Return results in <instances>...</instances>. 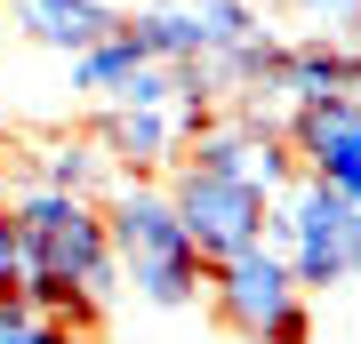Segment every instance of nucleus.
I'll return each instance as SVG.
<instances>
[{"mask_svg":"<svg viewBox=\"0 0 361 344\" xmlns=\"http://www.w3.org/2000/svg\"><path fill=\"white\" fill-rule=\"evenodd\" d=\"M121 168L104 160V144L89 136V128H73V136H32L25 153H16V184H49V192H97L113 184Z\"/></svg>","mask_w":361,"mask_h":344,"instance_id":"6e6552de","label":"nucleus"},{"mask_svg":"<svg viewBox=\"0 0 361 344\" xmlns=\"http://www.w3.org/2000/svg\"><path fill=\"white\" fill-rule=\"evenodd\" d=\"M257 8H281V16H297V25H313V32H337L353 16V0H257Z\"/></svg>","mask_w":361,"mask_h":344,"instance_id":"9d476101","label":"nucleus"},{"mask_svg":"<svg viewBox=\"0 0 361 344\" xmlns=\"http://www.w3.org/2000/svg\"><path fill=\"white\" fill-rule=\"evenodd\" d=\"M8 16H16L25 40H40V49H56V56H80V49H97L104 32H121L113 0H8Z\"/></svg>","mask_w":361,"mask_h":344,"instance_id":"1a4fd4ad","label":"nucleus"},{"mask_svg":"<svg viewBox=\"0 0 361 344\" xmlns=\"http://www.w3.org/2000/svg\"><path fill=\"white\" fill-rule=\"evenodd\" d=\"M32 336H40V312L8 288V296H0V344H32Z\"/></svg>","mask_w":361,"mask_h":344,"instance_id":"9b49d317","label":"nucleus"},{"mask_svg":"<svg viewBox=\"0 0 361 344\" xmlns=\"http://www.w3.org/2000/svg\"><path fill=\"white\" fill-rule=\"evenodd\" d=\"M16 281H25V256H16V217H8V200H0V296Z\"/></svg>","mask_w":361,"mask_h":344,"instance_id":"f8f14e48","label":"nucleus"},{"mask_svg":"<svg viewBox=\"0 0 361 344\" xmlns=\"http://www.w3.org/2000/svg\"><path fill=\"white\" fill-rule=\"evenodd\" d=\"M0 89H8V72H0Z\"/></svg>","mask_w":361,"mask_h":344,"instance_id":"2eb2a0df","label":"nucleus"},{"mask_svg":"<svg viewBox=\"0 0 361 344\" xmlns=\"http://www.w3.org/2000/svg\"><path fill=\"white\" fill-rule=\"evenodd\" d=\"M8 217H16V256H25V281H16V296H25L40 320L97 329L104 296L121 288L113 232H104V200H97V192L16 184V192H8Z\"/></svg>","mask_w":361,"mask_h":344,"instance_id":"f257e3e1","label":"nucleus"},{"mask_svg":"<svg viewBox=\"0 0 361 344\" xmlns=\"http://www.w3.org/2000/svg\"><path fill=\"white\" fill-rule=\"evenodd\" d=\"M201 296L217 305V320L249 344H313V296L289 281V265L273 256V241H249L209 265Z\"/></svg>","mask_w":361,"mask_h":344,"instance_id":"7ed1b4c3","label":"nucleus"},{"mask_svg":"<svg viewBox=\"0 0 361 344\" xmlns=\"http://www.w3.org/2000/svg\"><path fill=\"white\" fill-rule=\"evenodd\" d=\"M89 136L104 144V160L121 177H169L185 160V136H177V113L169 104H113V113H97Z\"/></svg>","mask_w":361,"mask_h":344,"instance_id":"0eeeda50","label":"nucleus"},{"mask_svg":"<svg viewBox=\"0 0 361 344\" xmlns=\"http://www.w3.org/2000/svg\"><path fill=\"white\" fill-rule=\"evenodd\" d=\"M169 89H177V64H153L129 32H104L97 49L73 56V96H89L97 113H113V104H169Z\"/></svg>","mask_w":361,"mask_h":344,"instance_id":"423d86ee","label":"nucleus"},{"mask_svg":"<svg viewBox=\"0 0 361 344\" xmlns=\"http://www.w3.org/2000/svg\"><path fill=\"white\" fill-rule=\"evenodd\" d=\"M353 281H361V208H353Z\"/></svg>","mask_w":361,"mask_h":344,"instance_id":"4468645a","label":"nucleus"},{"mask_svg":"<svg viewBox=\"0 0 361 344\" xmlns=\"http://www.w3.org/2000/svg\"><path fill=\"white\" fill-rule=\"evenodd\" d=\"M32 344H89V329H65V320H40Z\"/></svg>","mask_w":361,"mask_h":344,"instance_id":"ddd939ff","label":"nucleus"},{"mask_svg":"<svg viewBox=\"0 0 361 344\" xmlns=\"http://www.w3.org/2000/svg\"><path fill=\"white\" fill-rule=\"evenodd\" d=\"M161 184H169V208H177V224L193 232V248L209 265L233 256V248H249V241H265V192L249 177H217V168L177 160Z\"/></svg>","mask_w":361,"mask_h":344,"instance_id":"39448f33","label":"nucleus"},{"mask_svg":"<svg viewBox=\"0 0 361 344\" xmlns=\"http://www.w3.org/2000/svg\"><path fill=\"white\" fill-rule=\"evenodd\" d=\"M265 241L305 296H329V288L353 281V208L322 177H289L265 200Z\"/></svg>","mask_w":361,"mask_h":344,"instance_id":"20e7f679","label":"nucleus"},{"mask_svg":"<svg viewBox=\"0 0 361 344\" xmlns=\"http://www.w3.org/2000/svg\"><path fill=\"white\" fill-rule=\"evenodd\" d=\"M104 232H113V265L145 305H201L209 256L193 248V232L177 224L161 177H113L104 184Z\"/></svg>","mask_w":361,"mask_h":344,"instance_id":"f03ea898","label":"nucleus"}]
</instances>
